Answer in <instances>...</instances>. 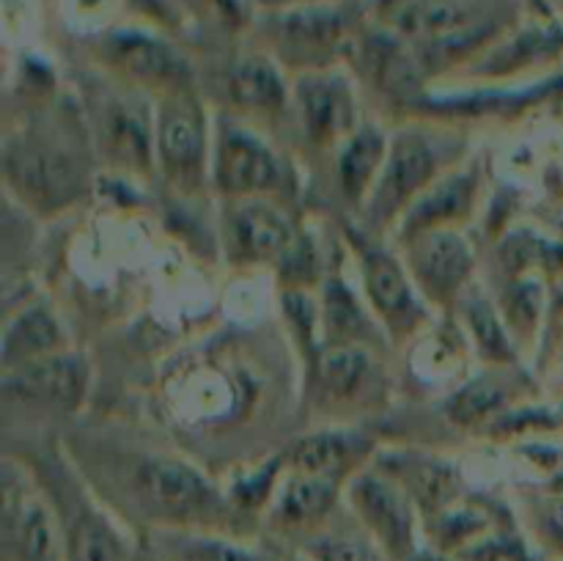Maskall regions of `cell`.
<instances>
[{"mask_svg": "<svg viewBox=\"0 0 563 561\" xmlns=\"http://www.w3.org/2000/svg\"><path fill=\"white\" fill-rule=\"evenodd\" d=\"M352 501L363 526L390 561H410L416 556V517L399 484L379 473H363L352 484Z\"/></svg>", "mask_w": 563, "mask_h": 561, "instance_id": "cell-9", "label": "cell"}, {"mask_svg": "<svg viewBox=\"0 0 563 561\" xmlns=\"http://www.w3.org/2000/svg\"><path fill=\"white\" fill-rule=\"evenodd\" d=\"M388 143L377 127H363L346 138V146L339 157V176L350 201H363L372 196L379 174H383Z\"/></svg>", "mask_w": 563, "mask_h": 561, "instance_id": "cell-21", "label": "cell"}, {"mask_svg": "<svg viewBox=\"0 0 563 561\" xmlns=\"http://www.w3.org/2000/svg\"><path fill=\"white\" fill-rule=\"evenodd\" d=\"M522 451H526V457L533 462V465L542 468V471L548 473L553 487L559 490V495H563V449H559V446L531 443Z\"/></svg>", "mask_w": 563, "mask_h": 561, "instance_id": "cell-32", "label": "cell"}, {"mask_svg": "<svg viewBox=\"0 0 563 561\" xmlns=\"http://www.w3.org/2000/svg\"><path fill=\"white\" fill-rule=\"evenodd\" d=\"M410 267L421 289L434 300H451L473 270V253L465 237L449 229L427 231L410 248Z\"/></svg>", "mask_w": 563, "mask_h": 561, "instance_id": "cell-13", "label": "cell"}, {"mask_svg": "<svg viewBox=\"0 0 563 561\" xmlns=\"http://www.w3.org/2000/svg\"><path fill=\"white\" fill-rule=\"evenodd\" d=\"M328 319L344 336H350L352 328L363 322L361 311L355 308V300H352L344 286H339V280H333V286L328 289Z\"/></svg>", "mask_w": 563, "mask_h": 561, "instance_id": "cell-30", "label": "cell"}, {"mask_svg": "<svg viewBox=\"0 0 563 561\" xmlns=\"http://www.w3.org/2000/svg\"><path fill=\"white\" fill-rule=\"evenodd\" d=\"M335 498H339V479L297 473L275 501L273 520L280 528L317 526L333 509Z\"/></svg>", "mask_w": 563, "mask_h": 561, "instance_id": "cell-20", "label": "cell"}, {"mask_svg": "<svg viewBox=\"0 0 563 561\" xmlns=\"http://www.w3.org/2000/svg\"><path fill=\"white\" fill-rule=\"evenodd\" d=\"M366 16L410 44L427 75L484 55L520 25L528 0H363Z\"/></svg>", "mask_w": 563, "mask_h": 561, "instance_id": "cell-1", "label": "cell"}, {"mask_svg": "<svg viewBox=\"0 0 563 561\" xmlns=\"http://www.w3.org/2000/svg\"><path fill=\"white\" fill-rule=\"evenodd\" d=\"M66 537V561H124V542L104 517L82 512Z\"/></svg>", "mask_w": 563, "mask_h": 561, "instance_id": "cell-24", "label": "cell"}, {"mask_svg": "<svg viewBox=\"0 0 563 561\" xmlns=\"http://www.w3.org/2000/svg\"><path fill=\"white\" fill-rule=\"evenodd\" d=\"M506 402V388L495 380H476L467 388H462L449 405L451 416L462 424H473L478 418L489 416Z\"/></svg>", "mask_w": 563, "mask_h": 561, "instance_id": "cell-29", "label": "cell"}, {"mask_svg": "<svg viewBox=\"0 0 563 561\" xmlns=\"http://www.w3.org/2000/svg\"><path fill=\"white\" fill-rule=\"evenodd\" d=\"M60 346H64V333L55 314L44 302H33L25 311L16 314L5 328L3 369L11 372V369L60 352Z\"/></svg>", "mask_w": 563, "mask_h": 561, "instance_id": "cell-19", "label": "cell"}, {"mask_svg": "<svg viewBox=\"0 0 563 561\" xmlns=\"http://www.w3.org/2000/svg\"><path fill=\"white\" fill-rule=\"evenodd\" d=\"M368 369H372V361L355 344H335L319 358V380H322L324 391L333 396L355 394L363 380L368 377Z\"/></svg>", "mask_w": 563, "mask_h": 561, "instance_id": "cell-26", "label": "cell"}, {"mask_svg": "<svg viewBox=\"0 0 563 561\" xmlns=\"http://www.w3.org/2000/svg\"><path fill=\"white\" fill-rule=\"evenodd\" d=\"M99 135L102 146L115 163L130 165V168H146L152 160V132L143 110L130 99L113 97L102 108L99 121Z\"/></svg>", "mask_w": 563, "mask_h": 561, "instance_id": "cell-18", "label": "cell"}, {"mask_svg": "<svg viewBox=\"0 0 563 561\" xmlns=\"http://www.w3.org/2000/svg\"><path fill=\"white\" fill-rule=\"evenodd\" d=\"M99 58L110 72L121 75L135 86L157 88V91L176 94L192 91V66L187 55L174 42L163 36L159 28L148 25H121L99 33Z\"/></svg>", "mask_w": 563, "mask_h": 561, "instance_id": "cell-3", "label": "cell"}, {"mask_svg": "<svg viewBox=\"0 0 563 561\" xmlns=\"http://www.w3.org/2000/svg\"><path fill=\"white\" fill-rule=\"evenodd\" d=\"M3 553L5 561H66L53 509L11 460L3 465Z\"/></svg>", "mask_w": 563, "mask_h": 561, "instance_id": "cell-6", "label": "cell"}, {"mask_svg": "<svg viewBox=\"0 0 563 561\" xmlns=\"http://www.w3.org/2000/svg\"><path fill=\"white\" fill-rule=\"evenodd\" d=\"M135 487L143 504L170 522H209L223 512L207 476L176 457H146L135 468Z\"/></svg>", "mask_w": 563, "mask_h": 561, "instance_id": "cell-7", "label": "cell"}, {"mask_svg": "<svg viewBox=\"0 0 563 561\" xmlns=\"http://www.w3.org/2000/svg\"><path fill=\"white\" fill-rule=\"evenodd\" d=\"M300 3H328V0H258V9H284V6Z\"/></svg>", "mask_w": 563, "mask_h": 561, "instance_id": "cell-34", "label": "cell"}, {"mask_svg": "<svg viewBox=\"0 0 563 561\" xmlns=\"http://www.w3.org/2000/svg\"><path fill=\"white\" fill-rule=\"evenodd\" d=\"M302 561H306V559H302Z\"/></svg>", "mask_w": 563, "mask_h": 561, "instance_id": "cell-35", "label": "cell"}, {"mask_svg": "<svg viewBox=\"0 0 563 561\" xmlns=\"http://www.w3.org/2000/svg\"><path fill=\"white\" fill-rule=\"evenodd\" d=\"M465 319L467 324H471L473 336H476L478 346H482V355H487L489 361H511L509 336L500 328V319L495 317V311L489 308L487 300L471 297V300L465 302Z\"/></svg>", "mask_w": 563, "mask_h": 561, "instance_id": "cell-28", "label": "cell"}, {"mask_svg": "<svg viewBox=\"0 0 563 561\" xmlns=\"http://www.w3.org/2000/svg\"><path fill=\"white\" fill-rule=\"evenodd\" d=\"M478 190V170L462 168L451 170L449 176L434 182L427 193L416 198L410 207V215L405 220V237L416 240V237L427 234V231L443 229L449 220L462 218L471 212L473 201H476Z\"/></svg>", "mask_w": 563, "mask_h": 561, "instance_id": "cell-17", "label": "cell"}, {"mask_svg": "<svg viewBox=\"0 0 563 561\" xmlns=\"http://www.w3.org/2000/svg\"><path fill=\"white\" fill-rule=\"evenodd\" d=\"M537 531L548 548L563 553V495L537 506Z\"/></svg>", "mask_w": 563, "mask_h": 561, "instance_id": "cell-31", "label": "cell"}, {"mask_svg": "<svg viewBox=\"0 0 563 561\" xmlns=\"http://www.w3.org/2000/svg\"><path fill=\"white\" fill-rule=\"evenodd\" d=\"M154 152L163 174L181 190L201 185L207 163V119L192 91L165 94L154 124Z\"/></svg>", "mask_w": 563, "mask_h": 561, "instance_id": "cell-8", "label": "cell"}, {"mask_svg": "<svg viewBox=\"0 0 563 561\" xmlns=\"http://www.w3.org/2000/svg\"><path fill=\"white\" fill-rule=\"evenodd\" d=\"M363 22V0H328L262 9L251 33L278 64H295L302 66V72H313L330 69L335 55L344 50L352 53Z\"/></svg>", "mask_w": 563, "mask_h": 561, "instance_id": "cell-2", "label": "cell"}, {"mask_svg": "<svg viewBox=\"0 0 563 561\" xmlns=\"http://www.w3.org/2000/svg\"><path fill=\"white\" fill-rule=\"evenodd\" d=\"M306 561H390L374 542L350 534H313L302 544Z\"/></svg>", "mask_w": 563, "mask_h": 561, "instance_id": "cell-27", "label": "cell"}, {"mask_svg": "<svg viewBox=\"0 0 563 561\" xmlns=\"http://www.w3.org/2000/svg\"><path fill=\"white\" fill-rule=\"evenodd\" d=\"M449 141L429 135L423 130H405L388 146L383 174L368 198V220L377 226L388 223L399 209L416 204L421 193L434 185V176L449 160Z\"/></svg>", "mask_w": 563, "mask_h": 561, "instance_id": "cell-4", "label": "cell"}, {"mask_svg": "<svg viewBox=\"0 0 563 561\" xmlns=\"http://www.w3.org/2000/svg\"><path fill=\"white\" fill-rule=\"evenodd\" d=\"M229 248L236 262H273L291 245V226L273 204L242 198L229 212Z\"/></svg>", "mask_w": 563, "mask_h": 561, "instance_id": "cell-14", "label": "cell"}, {"mask_svg": "<svg viewBox=\"0 0 563 561\" xmlns=\"http://www.w3.org/2000/svg\"><path fill=\"white\" fill-rule=\"evenodd\" d=\"M86 383L88 366L82 358L64 350L11 369L3 377V388L9 396L58 407V410H75L86 396Z\"/></svg>", "mask_w": 563, "mask_h": 561, "instance_id": "cell-12", "label": "cell"}, {"mask_svg": "<svg viewBox=\"0 0 563 561\" xmlns=\"http://www.w3.org/2000/svg\"><path fill=\"white\" fill-rule=\"evenodd\" d=\"M295 99L302 124L313 141H335L352 135L355 127V91L339 69L300 72L295 82Z\"/></svg>", "mask_w": 563, "mask_h": 561, "instance_id": "cell-11", "label": "cell"}, {"mask_svg": "<svg viewBox=\"0 0 563 561\" xmlns=\"http://www.w3.org/2000/svg\"><path fill=\"white\" fill-rule=\"evenodd\" d=\"M363 278H366L374 308L390 324V330H410L421 319V308L412 295L410 280L390 253L379 251V248H366L363 251Z\"/></svg>", "mask_w": 563, "mask_h": 561, "instance_id": "cell-16", "label": "cell"}, {"mask_svg": "<svg viewBox=\"0 0 563 561\" xmlns=\"http://www.w3.org/2000/svg\"><path fill=\"white\" fill-rule=\"evenodd\" d=\"M476 559L478 561H531L520 544H511V542L482 544V548L476 550Z\"/></svg>", "mask_w": 563, "mask_h": 561, "instance_id": "cell-33", "label": "cell"}, {"mask_svg": "<svg viewBox=\"0 0 563 561\" xmlns=\"http://www.w3.org/2000/svg\"><path fill=\"white\" fill-rule=\"evenodd\" d=\"M396 476L427 512H443L445 506L454 504L462 490L460 473L440 460H423V457L401 460Z\"/></svg>", "mask_w": 563, "mask_h": 561, "instance_id": "cell-23", "label": "cell"}, {"mask_svg": "<svg viewBox=\"0 0 563 561\" xmlns=\"http://www.w3.org/2000/svg\"><path fill=\"white\" fill-rule=\"evenodd\" d=\"M366 451V440L352 432H317L306 435L289 449V465L297 473H313V476H333L350 465L355 457Z\"/></svg>", "mask_w": 563, "mask_h": 561, "instance_id": "cell-22", "label": "cell"}, {"mask_svg": "<svg viewBox=\"0 0 563 561\" xmlns=\"http://www.w3.org/2000/svg\"><path fill=\"white\" fill-rule=\"evenodd\" d=\"M187 22H201L223 36L253 31L258 16V0H179Z\"/></svg>", "mask_w": 563, "mask_h": 561, "instance_id": "cell-25", "label": "cell"}, {"mask_svg": "<svg viewBox=\"0 0 563 561\" xmlns=\"http://www.w3.org/2000/svg\"><path fill=\"white\" fill-rule=\"evenodd\" d=\"M5 179L36 209H58L82 187L75 154L53 138L27 135L5 146Z\"/></svg>", "mask_w": 563, "mask_h": 561, "instance_id": "cell-5", "label": "cell"}, {"mask_svg": "<svg viewBox=\"0 0 563 561\" xmlns=\"http://www.w3.org/2000/svg\"><path fill=\"white\" fill-rule=\"evenodd\" d=\"M223 88L231 105L247 113H278L286 105L284 72L264 50L236 53L223 69Z\"/></svg>", "mask_w": 563, "mask_h": 561, "instance_id": "cell-15", "label": "cell"}, {"mask_svg": "<svg viewBox=\"0 0 563 561\" xmlns=\"http://www.w3.org/2000/svg\"><path fill=\"white\" fill-rule=\"evenodd\" d=\"M214 185L234 198L264 196L284 185V168L273 148L253 132L223 124L214 146Z\"/></svg>", "mask_w": 563, "mask_h": 561, "instance_id": "cell-10", "label": "cell"}]
</instances>
